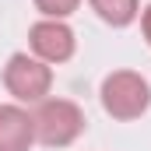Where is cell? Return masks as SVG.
<instances>
[{
  "label": "cell",
  "instance_id": "obj_5",
  "mask_svg": "<svg viewBox=\"0 0 151 151\" xmlns=\"http://www.w3.org/2000/svg\"><path fill=\"white\" fill-rule=\"evenodd\" d=\"M35 144L32 116L21 106H0V151H28Z\"/></svg>",
  "mask_w": 151,
  "mask_h": 151
},
{
  "label": "cell",
  "instance_id": "obj_8",
  "mask_svg": "<svg viewBox=\"0 0 151 151\" xmlns=\"http://www.w3.org/2000/svg\"><path fill=\"white\" fill-rule=\"evenodd\" d=\"M141 28H144V39H148V46H151V4L144 7V14H141Z\"/></svg>",
  "mask_w": 151,
  "mask_h": 151
},
{
  "label": "cell",
  "instance_id": "obj_4",
  "mask_svg": "<svg viewBox=\"0 0 151 151\" xmlns=\"http://www.w3.org/2000/svg\"><path fill=\"white\" fill-rule=\"evenodd\" d=\"M28 42H32V53H35L42 63H63L74 56V32L63 25V21H35L32 32H28Z\"/></svg>",
  "mask_w": 151,
  "mask_h": 151
},
{
  "label": "cell",
  "instance_id": "obj_2",
  "mask_svg": "<svg viewBox=\"0 0 151 151\" xmlns=\"http://www.w3.org/2000/svg\"><path fill=\"white\" fill-rule=\"evenodd\" d=\"M102 106L113 119H137L151 106V84L134 70H116L102 81Z\"/></svg>",
  "mask_w": 151,
  "mask_h": 151
},
{
  "label": "cell",
  "instance_id": "obj_7",
  "mask_svg": "<svg viewBox=\"0 0 151 151\" xmlns=\"http://www.w3.org/2000/svg\"><path fill=\"white\" fill-rule=\"evenodd\" d=\"M77 4H81V0H35V7L46 14V18H53V21H60V18H67V14H74Z\"/></svg>",
  "mask_w": 151,
  "mask_h": 151
},
{
  "label": "cell",
  "instance_id": "obj_3",
  "mask_svg": "<svg viewBox=\"0 0 151 151\" xmlns=\"http://www.w3.org/2000/svg\"><path fill=\"white\" fill-rule=\"evenodd\" d=\"M4 84L18 102H42L49 95V88H53V70L39 56L14 53L7 60V67H4Z\"/></svg>",
  "mask_w": 151,
  "mask_h": 151
},
{
  "label": "cell",
  "instance_id": "obj_1",
  "mask_svg": "<svg viewBox=\"0 0 151 151\" xmlns=\"http://www.w3.org/2000/svg\"><path fill=\"white\" fill-rule=\"evenodd\" d=\"M32 127L35 141H42L46 148H67L84 134V113L70 99H42L32 116Z\"/></svg>",
  "mask_w": 151,
  "mask_h": 151
},
{
  "label": "cell",
  "instance_id": "obj_6",
  "mask_svg": "<svg viewBox=\"0 0 151 151\" xmlns=\"http://www.w3.org/2000/svg\"><path fill=\"white\" fill-rule=\"evenodd\" d=\"M95 14L113 25V28H127L134 18H137V0H91Z\"/></svg>",
  "mask_w": 151,
  "mask_h": 151
}]
</instances>
